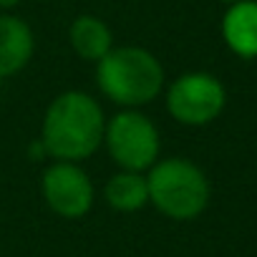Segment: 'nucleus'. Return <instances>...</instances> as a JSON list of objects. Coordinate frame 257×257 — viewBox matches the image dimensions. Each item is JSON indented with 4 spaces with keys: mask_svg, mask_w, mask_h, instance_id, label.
<instances>
[{
    "mask_svg": "<svg viewBox=\"0 0 257 257\" xmlns=\"http://www.w3.org/2000/svg\"><path fill=\"white\" fill-rule=\"evenodd\" d=\"M103 111L98 101L83 91L56 96L43 118L41 142L46 154L61 162L88 159L103 142Z\"/></svg>",
    "mask_w": 257,
    "mask_h": 257,
    "instance_id": "obj_1",
    "label": "nucleus"
},
{
    "mask_svg": "<svg viewBox=\"0 0 257 257\" xmlns=\"http://www.w3.org/2000/svg\"><path fill=\"white\" fill-rule=\"evenodd\" d=\"M96 83L106 98L134 108L152 103L164 86V68L154 53L139 46L111 48L96 68Z\"/></svg>",
    "mask_w": 257,
    "mask_h": 257,
    "instance_id": "obj_2",
    "label": "nucleus"
},
{
    "mask_svg": "<svg viewBox=\"0 0 257 257\" xmlns=\"http://www.w3.org/2000/svg\"><path fill=\"white\" fill-rule=\"evenodd\" d=\"M149 202L172 219H194L209 202V182L189 159H164L149 169Z\"/></svg>",
    "mask_w": 257,
    "mask_h": 257,
    "instance_id": "obj_3",
    "label": "nucleus"
},
{
    "mask_svg": "<svg viewBox=\"0 0 257 257\" xmlns=\"http://www.w3.org/2000/svg\"><path fill=\"white\" fill-rule=\"evenodd\" d=\"M103 142L111 159L123 172H144L152 169L159 159V132L149 116L139 111H118L103 128Z\"/></svg>",
    "mask_w": 257,
    "mask_h": 257,
    "instance_id": "obj_4",
    "label": "nucleus"
},
{
    "mask_svg": "<svg viewBox=\"0 0 257 257\" xmlns=\"http://www.w3.org/2000/svg\"><path fill=\"white\" fill-rule=\"evenodd\" d=\"M224 86L212 73H184L167 91L169 113L184 126H204L224 108Z\"/></svg>",
    "mask_w": 257,
    "mask_h": 257,
    "instance_id": "obj_5",
    "label": "nucleus"
},
{
    "mask_svg": "<svg viewBox=\"0 0 257 257\" xmlns=\"http://www.w3.org/2000/svg\"><path fill=\"white\" fill-rule=\"evenodd\" d=\"M48 207L68 219L83 217L93 204V184L88 174L73 162H56L43 172L41 182Z\"/></svg>",
    "mask_w": 257,
    "mask_h": 257,
    "instance_id": "obj_6",
    "label": "nucleus"
},
{
    "mask_svg": "<svg viewBox=\"0 0 257 257\" xmlns=\"http://www.w3.org/2000/svg\"><path fill=\"white\" fill-rule=\"evenodd\" d=\"M36 51L33 31L16 16H0V78L16 76L28 66Z\"/></svg>",
    "mask_w": 257,
    "mask_h": 257,
    "instance_id": "obj_7",
    "label": "nucleus"
},
{
    "mask_svg": "<svg viewBox=\"0 0 257 257\" xmlns=\"http://www.w3.org/2000/svg\"><path fill=\"white\" fill-rule=\"evenodd\" d=\"M222 36L227 46L242 58H257V3L237 0L222 21Z\"/></svg>",
    "mask_w": 257,
    "mask_h": 257,
    "instance_id": "obj_8",
    "label": "nucleus"
},
{
    "mask_svg": "<svg viewBox=\"0 0 257 257\" xmlns=\"http://www.w3.org/2000/svg\"><path fill=\"white\" fill-rule=\"evenodd\" d=\"M71 48L83 61H101L113 48V36L98 16H78L68 31Z\"/></svg>",
    "mask_w": 257,
    "mask_h": 257,
    "instance_id": "obj_9",
    "label": "nucleus"
},
{
    "mask_svg": "<svg viewBox=\"0 0 257 257\" xmlns=\"http://www.w3.org/2000/svg\"><path fill=\"white\" fill-rule=\"evenodd\" d=\"M106 202L118 212H137L149 202V184L142 172H121L106 184Z\"/></svg>",
    "mask_w": 257,
    "mask_h": 257,
    "instance_id": "obj_10",
    "label": "nucleus"
},
{
    "mask_svg": "<svg viewBox=\"0 0 257 257\" xmlns=\"http://www.w3.org/2000/svg\"><path fill=\"white\" fill-rule=\"evenodd\" d=\"M18 3H21V0H0V8H13Z\"/></svg>",
    "mask_w": 257,
    "mask_h": 257,
    "instance_id": "obj_11",
    "label": "nucleus"
},
{
    "mask_svg": "<svg viewBox=\"0 0 257 257\" xmlns=\"http://www.w3.org/2000/svg\"><path fill=\"white\" fill-rule=\"evenodd\" d=\"M222 3H229L232 6V3H237V0H222Z\"/></svg>",
    "mask_w": 257,
    "mask_h": 257,
    "instance_id": "obj_12",
    "label": "nucleus"
}]
</instances>
